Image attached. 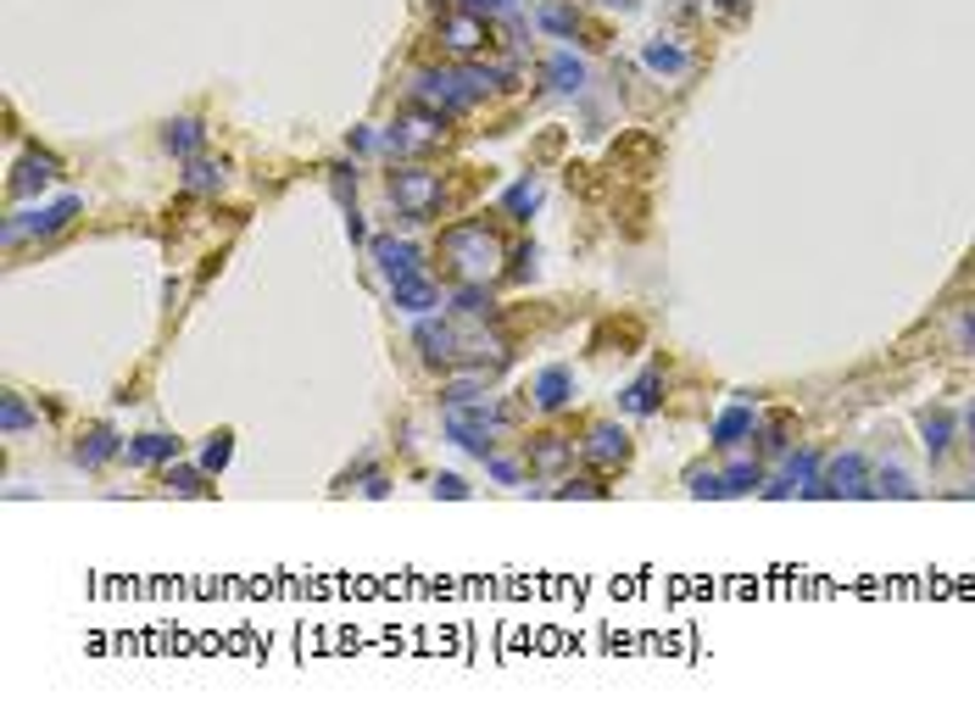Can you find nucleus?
<instances>
[{
  "mask_svg": "<svg viewBox=\"0 0 975 724\" xmlns=\"http://www.w3.org/2000/svg\"><path fill=\"white\" fill-rule=\"evenodd\" d=\"M508 84L513 73H491V68H429L413 78V107H429L435 118H458L468 107H479L491 84Z\"/></svg>",
  "mask_w": 975,
  "mask_h": 724,
  "instance_id": "obj_1",
  "label": "nucleus"
},
{
  "mask_svg": "<svg viewBox=\"0 0 975 724\" xmlns=\"http://www.w3.org/2000/svg\"><path fill=\"white\" fill-rule=\"evenodd\" d=\"M441 257L452 268L458 284H491L502 273V246H497V234L485 218H463L441 234Z\"/></svg>",
  "mask_w": 975,
  "mask_h": 724,
  "instance_id": "obj_2",
  "label": "nucleus"
},
{
  "mask_svg": "<svg viewBox=\"0 0 975 724\" xmlns=\"http://www.w3.org/2000/svg\"><path fill=\"white\" fill-rule=\"evenodd\" d=\"M390 207H397L407 223H429L441 212V173L424 162H402L390 168Z\"/></svg>",
  "mask_w": 975,
  "mask_h": 724,
  "instance_id": "obj_3",
  "label": "nucleus"
},
{
  "mask_svg": "<svg viewBox=\"0 0 975 724\" xmlns=\"http://www.w3.org/2000/svg\"><path fill=\"white\" fill-rule=\"evenodd\" d=\"M441 123H447V118H435V112L424 107L418 118H402V123H390V128L379 134V145H385L390 157H424L429 145H441V134H447Z\"/></svg>",
  "mask_w": 975,
  "mask_h": 724,
  "instance_id": "obj_4",
  "label": "nucleus"
},
{
  "mask_svg": "<svg viewBox=\"0 0 975 724\" xmlns=\"http://www.w3.org/2000/svg\"><path fill=\"white\" fill-rule=\"evenodd\" d=\"M435 39H441V51H447V57L468 62L474 51H485V39H491V17H479V12H463V7H452V12L441 17V28H435Z\"/></svg>",
  "mask_w": 975,
  "mask_h": 724,
  "instance_id": "obj_5",
  "label": "nucleus"
},
{
  "mask_svg": "<svg viewBox=\"0 0 975 724\" xmlns=\"http://www.w3.org/2000/svg\"><path fill=\"white\" fill-rule=\"evenodd\" d=\"M814 496H875L869 463H864L858 452L831 457V463H825V474H819V486H814Z\"/></svg>",
  "mask_w": 975,
  "mask_h": 724,
  "instance_id": "obj_6",
  "label": "nucleus"
},
{
  "mask_svg": "<svg viewBox=\"0 0 975 724\" xmlns=\"http://www.w3.org/2000/svg\"><path fill=\"white\" fill-rule=\"evenodd\" d=\"M78 212H84V201H78V196H62L57 207L23 212V218H12V223H7V246H23L28 234H34V240H39V234H57V229H68Z\"/></svg>",
  "mask_w": 975,
  "mask_h": 724,
  "instance_id": "obj_7",
  "label": "nucleus"
},
{
  "mask_svg": "<svg viewBox=\"0 0 975 724\" xmlns=\"http://www.w3.org/2000/svg\"><path fill=\"white\" fill-rule=\"evenodd\" d=\"M368 251H374V262H379V273H385L390 284L407 279V273H418V262H424V251L413 246V240H397V234H374Z\"/></svg>",
  "mask_w": 975,
  "mask_h": 724,
  "instance_id": "obj_8",
  "label": "nucleus"
},
{
  "mask_svg": "<svg viewBox=\"0 0 975 724\" xmlns=\"http://www.w3.org/2000/svg\"><path fill=\"white\" fill-rule=\"evenodd\" d=\"M413 341H418V352H424V363H441V368H452V363H463V346H458V329L452 323H441V318H418V329H413Z\"/></svg>",
  "mask_w": 975,
  "mask_h": 724,
  "instance_id": "obj_9",
  "label": "nucleus"
},
{
  "mask_svg": "<svg viewBox=\"0 0 975 724\" xmlns=\"http://www.w3.org/2000/svg\"><path fill=\"white\" fill-rule=\"evenodd\" d=\"M524 463H529V474L558 479V474H569V463H574V441H569V434H535V441L524 446Z\"/></svg>",
  "mask_w": 975,
  "mask_h": 724,
  "instance_id": "obj_10",
  "label": "nucleus"
},
{
  "mask_svg": "<svg viewBox=\"0 0 975 724\" xmlns=\"http://www.w3.org/2000/svg\"><path fill=\"white\" fill-rule=\"evenodd\" d=\"M580 452H585V463H597V468H619L630 457V434L619 424H592V429H585V441H580Z\"/></svg>",
  "mask_w": 975,
  "mask_h": 724,
  "instance_id": "obj_11",
  "label": "nucleus"
},
{
  "mask_svg": "<svg viewBox=\"0 0 975 724\" xmlns=\"http://www.w3.org/2000/svg\"><path fill=\"white\" fill-rule=\"evenodd\" d=\"M390 307H402V312L424 318V312H435V307H441V284H435V279H424V273H407V279H397V284H390Z\"/></svg>",
  "mask_w": 975,
  "mask_h": 724,
  "instance_id": "obj_12",
  "label": "nucleus"
},
{
  "mask_svg": "<svg viewBox=\"0 0 975 724\" xmlns=\"http://www.w3.org/2000/svg\"><path fill=\"white\" fill-rule=\"evenodd\" d=\"M123 452H129V463H179V434H168V429H145V434H134Z\"/></svg>",
  "mask_w": 975,
  "mask_h": 724,
  "instance_id": "obj_13",
  "label": "nucleus"
},
{
  "mask_svg": "<svg viewBox=\"0 0 975 724\" xmlns=\"http://www.w3.org/2000/svg\"><path fill=\"white\" fill-rule=\"evenodd\" d=\"M569 402H574V373L569 368H541V379H535V407L563 413Z\"/></svg>",
  "mask_w": 975,
  "mask_h": 724,
  "instance_id": "obj_14",
  "label": "nucleus"
},
{
  "mask_svg": "<svg viewBox=\"0 0 975 724\" xmlns=\"http://www.w3.org/2000/svg\"><path fill=\"white\" fill-rule=\"evenodd\" d=\"M753 424H758V418H753V407H747V402H736V407H724V413L714 418V446H724V452H736V446L747 441V434H753Z\"/></svg>",
  "mask_w": 975,
  "mask_h": 724,
  "instance_id": "obj_15",
  "label": "nucleus"
},
{
  "mask_svg": "<svg viewBox=\"0 0 975 724\" xmlns=\"http://www.w3.org/2000/svg\"><path fill=\"white\" fill-rule=\"evenodd\" d=\"M658 396H663V373H658V368H647L636 384H624L619 407H624V413H636V418H647V413H658Z\"/></svg>",
  "mask_w": 975,
  "mask_h": 724,
  "instance_id": "obj_16",
  "label": "nucleus"
},
{
  "mask_svg": "<svg viewBox=\"0 0 975 724\" xmlns=\"http://www.w3.org/2000/svg\"><path fill=\"white\" fill-rule=\"evenodd\" d=\"M202 139H207V128L195 123V118H173L168 123V134H162V145L179 157V162H190V157H202Z\"/></svg>",
  "mask_w": 975,
  "mask_h": 724,
  "instance_id": "obj_17",
  "label": "nucleus"
},
{
  "mask_svg": "<svg viewBox=\"0 0 975 724\" xmlns=\"http://www.w3.org/2000/svg\"><path fill=\"white\" fill-rule=\"evenodd\" d=\"M919 441L931 457H942L953 446V413L948 407H931V413H919Z\"/></svg>",
  "mask_w": 975,
  "mask_h": 724,
  "instance_id": "obj_18",
  "label": "nucleus"
},
{
  "mask_svg": "<svg viewBox=\"0 0 975 724\" xmlns=\"http://www.w3.org/2000/svg\"><path fill=\"white\" fill-rule=\"evenodd\" d=\"M118 452H123L118 429H107V424H101V429H89V441L78 446V468H101V463H107V457H118Z\"/></svg>",
  "mask_w": 975,
  "mask_h": 724,
  "instance_id": "obj_19",
  "label": "nucleus"
},
{
  "mask_svg": "<svg viewBox=\"0 0 975 724\" xmlns=\"http://www.w3.org/2000/svg\"><path fill=\"white\" fill-rule=\"evenodd\" d=\"M535 23H541L547 34H558V39H574V34H580V12L563 7V0H547V7H535Z\"/></svg>",
  "mask_w": 975,
  "mask_h": 724,
  "instance_id": "obj_20",
  "label": "nucleus"
},
{
  "mask_svg": "<svg viewBox=\"0 0 975 724\" xmlns=\"http://www.w3.org/2000/svg\"><path fill=\"white\" fill-rule=\"evenodd\" d=\"M57 179V162L51 157H28L23 168H17V179H12V196H34V189H45Z\"/></svg>",
  "mask_w": 975,
  "mask_h": 724,
  "instance_id": "obj_21",
  "label": "nucleus"
},
{
  "mask_svg": "<svg viewBox=\"0 0 975 724\" xmlns=\"http://www.w3.org/2000/svg\"><path fill=\"white\" fill-rule=\"evenodd\" d=\"M452 312H463V318H491L497 307H491V290L485 284H452Z\"/></svg>",
  "mask_w": 975,
  "mask_h": 724,
  "instance_id": "obj_22",
  "label": "nucleus"
},
{
  "mask_svg": "<svg viewBox=\"0 0 975 724\" xmlns=\"http://www.w3.org/2000/svg\"><path fill=\"white\" fill-rule=\"evenodd\" d=\"M184 184L195 189V196H212V189H223V162L190 157V162H184Z\"/></svg>",
  "mask_w": 975,
  "mask_h": 724,
  "instance_id": "obj_23",
  "label": "nucleus"
},
{
  "mask_svg": "<svg viewBox=\"0 0 975 724\" xmlns=\"http://www.w3.org/2000/svg\"><path fill=\"white\" fill-rule=\"evenodd\" d=\"M642 62H647L653 73H686V68H692V57L680 51V45H669V39H653L647 51H642Z\"/></svg>",
  "mask_w": 975,
  "mask_h": 724,
  "instance_id": "obj_24",
  "label": "nucleus"
},
{
  "mask_svg": "<svg viewBox=\"0 0 975 724\" xmlns=\"http://www.w3.org/2000/svg\"><path fill=\"white\" fill-rule=\"evenodd\" d=\"M547 78H552L558 95H580V89H585V68H580L569 51H558V57L547 62Z\"/></svg>",
  "mask_w": 975,
  "mask_h": 724,
  "instance_id": "obj_25",
  "label": "nucleus"
},
{
  "mask_svg": "<svg viewBox=\"0 0 975 724\" xmlns=\"http://www.w3.org/2000/svg\"><path fill=\"white\" fill-rule=\"evenodd\" d=\"M502 207H508V212H513V218L524 223V218H529L535 207H541V184H535V179H519V184L508 189V196H502Z\"/></svg>",
  "mask_w": 975,
  "mask_h": 724,
  "instance_id": "obj_26",
  "label": "nucleus"
},
{
  "mask_svg": "<svg viewBox=\"0 0 975 724\" xmlns=\"http://www.w3.org/2000/svg\"><path fill=\"white\" fill-rule=\"evenodd\" d=\"M753 486H764V468H758V463H730V468H724V491H730V496H747Z\"/></svg>",
  "mask_w": 975,
  "mask_h": 724,
  "instance_id": "obj_27",
  "label": "nucleus"
},
{
  "mask_svg": "<svg viewBox=\"0 0 975 724\" xmlns=\"http://www.w3.org/2000/svg\"><path fill=\"white\" fill-rule=\"evenodd\" d=\"M485 396V379L474 373V379H452V384H441V402L447 407H468V402H479Z\"/></svg>",
  "mask_w": 975,
  "mask_h": 724,
  "instance_id": "obj_28",
  "label": "nucleus"
},
{
  "mask_svg": "<svg viewBox=\"0 0 975 724\" xmlns=\"http://www.w3.org/2000/svg\"><path fill=\"white\" fill-rule=\"evenodd\" d=\"M875 496H919V486L903 468H881V474H875Z\"/></svg>",
  "mask_w": 975,
  "mask_h": 724,
  "instance_id": "obj_29",
  "label": "nucleus"
},
{
  "mask_svg": "<svg viewBox=\"0 0 975 724\" xmlns=\"http://www.w3.org/2000/svg\"><path fill=\"white\" fill-rule=\"evenodd\" d=\"M28 424H34V413H28L23 396H7V402H0V429H7V434H23Z\"/></svg>",
  "mask_w": 975,
  "mask_h": 724,
  "instance_id": "obj_30",
  "label": "nucleus"
},
{
  "mask_svg": "<svg viewBox=\"0 0 975 724\" xmlns=\"http://www.w3.org/2000/svg\"><path fill=\"white\" fill-rule=\"evenodd\" d=\"M229 457H234V434H212V446L202 452V468H207V474H223Z\"/></svg>",
  "mask_w": 975,
  "mask_h": 724,
  "instance_id": "obj_31",
  "label": "nucleus"
},
{
  "mask_svg": "<svg viewBox=\"0 0 975 724\" xmlns=\"http://www.w3.org/2000/svg\"><path fill=\"white\" fill-rule=\"evenodd\" d=\"M202 474H207V468H202ZM202 474H195V468H173V463H168V486H173L179 496H202V491H207V486H202Z\"/></svg>",
  "mask_w": 975,
  "mask_h": 724,
  "instance_id": "obj_32",
  "label": "nucleus"
},
{
  "mask_svg": "<svg viewBox=\"0 0 975 724\" xmlns=\"http://www.w3.org/2000/svg\"><path fill=\"white\" fill-rule=\"evenodd\" d=\"M452 7L479 12V17H502V12H513V7H519V0H452Z\"/></svg>",
  "mask_w": 975,
  "mask_h": 724,
  "instance_id": "obj_33",
  "label": "nucleus"
},
{
  "mask_svg": "<svg viewBox=\"0 0 975 724\" xmlns=\"http://www.w3.org/2000/svg\"><path fill=\"white\" fill-rule=\"evenodd\" d=\"M686 491H692V496H730V491H724V474H692Z\"/></svg>",
  "mask_w": 975,
  "mask_h": 724,
  "instance_id": "obj_34",
  "label": "nucleus"
},
{
  "mask_svg": "<svg viewBox=\"0 0 975 724\" xmlns=\"http://www.w3.org/2000/svg\"><path fill=\"white\" fill-rule=\"evenodd\" d=\"M435 496H452V502H463V496H468V486H463L458 474H441V479H435Z\"/></svg>",
  "mask_w": 975,
  "mask_h": 724,
  "instance_id": "obj_35",
  "label": "nucleus"
},
{
  "mask_svg": "<svg viewBox=\"0 0 975 724\" xmlns=\"http://www.w3.org/2000/svg\"><path fill=\"white\" fill-rule=\"evenodd\" d=\"M485 468H491V479H502V486H519V468L508 457H485Z\"/></svg>",
  "mask_w": 975,
  "mask_h": 724,
  "instance_id": "obj_36",
  "label": "nucleus"
},
{
  "mask_svg": "<svg viewBox=\"0 0 975 724\" xmlns=\"http://www.w3.org/2000/svg\"><path fill=\"white\" fill-rule=\"evenodd\" d=\"M558 496H608V491L597 486V479H574V486H563Z\"/></svg>",
  "mask_w": 975,
  "mask_h": 724,
  "instance_id": "obj_37",
  "label": "nucleus"
},
{
  "mask_svg": "<svg viewBox=\"0 0 975 724\" xmlns=\"http://www.w3.org/2000/svg\"><path fill=\"white\" fill-rule=\"evenodd\" d=\"M529 268H535V246H519V251H513V279H524Z\"/></svg>",
  "mask_w": 975,
  "mask_h": 724,
  "instance_id": "obj_38",
  "label": "nucleus"
},
{
  "mask_svg": "<svg viewBox=\"0 0 975 724\" xmlns=\"http://www.w3.org/2000/svg\"><path fill=\"white\" fill-rule=\"evenodd\" d=\"M374 145H379L374 128H352V151H374Z\"/></svg>",
  "mask_w": 975,
  "mask_h": 724,
  "instance_id": "obj_39",
  "label": "nucleus"
},
{
  "mask_svg": "<svg viewBox=\"0 0 975 724\" xmlns=\"http://www.w3.org/2000/svg\"><path fill=\"white\" fill-rule=\"evenodd\" d=\"M346 234H352V240H368V229H363V218H357L352 207H346Z\"/></svg>",
  "mask_w": 975,
  "mask_h": 724,
  "instance_id": "obj_40",
  "label": "nucleus"
},
{
  "mask_svg": "<svg viewBox=\"0 0 975 724\" xmlns=\"http://www.w3.org/2000/svg\"><path fill=\"white\" fill-rule=\"evenodd\" d=\"M602 7H613V12H630V7H636V0H602Z\"/></svg>",
  "mask_w": 975,
  "mask_h": 724,
  "instance_id": "obj_41",
  "label": "nucleus"
},
{
  "mask_svg": "<svg viewBox=\"0 0 975 724\" xmlns=\"http://www.w3.org/2000/svg\"><path fill=\"white\" fill-rule=\"evenodd\" d=\"M964 429H970V446H975V407H970V418H964Z\"/></svg>",
  "mask_w": 975,
  "mask_h": 724,
  "instance_id": "obj_42",
  "label": "nucleus"
},
{
  "mask_svg": "<svg viewBox=\"0 0 975 724\" xmlns=\"http://www.w3.org/2000/svg\"><path fill=\"white\" fill-rule=\"evenodd\" d=\"M719 7H747V0H719Z\"/></svg>",
  "mask_w": 975,
  "mask_h": 724,
  "instance_id": "obj_43",
  "label": "nucleus"
},
{
  "mask_svg": "<svg viewBox=\"0 0 975 724\" xmlns=\"http://www.w3.org/2000/svg\"><path fill=\"white\" fill-rule=\"evenodd\" d=\"M970 329H975V318H970Z\"/></svg>",
  "mask_w": 975,
  "mask_h": 724,
  "instance_id": "obj_44",
  "label": "nucleus"
}]
</instances>
